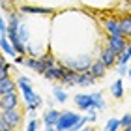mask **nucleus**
<instances>
[{
	"label": "nucleus",
	"mask_w": 131,
	"mask_h": 131,
	"mask_svg": "<svg viewBox=\"0 0 131 131\" xmlns=\"http://www.w3.org/2000/svg\"><path fill=\"white\" fill-rule=\"evenodd\" d=\"M17 84H19V90L23 94V99H25V107L28 109H41L45 105V99L39 96V94L34 92L32 88V81L28 79L26 75H19L17 77Z\"/></svg>",
	"instance_id": "nucleus-1"
},
{
	"label": "nucleus",
	"mask_w": 131,
	"mask_h": 131,
	"mask_svg": "<svg viewBox=\"0 0 131 131\" xmlns=\"http://www.w3.org/2000/svg\"><path fill=\"white\" fill-rule=\"evenodd\" d=\"M21 124H23V111L19 107H15V109H0V129L2 131L19 129Z\"/></svg>",
	"instance_id": "nucleus-2"
},
{
	"label": "nucleus",
	"mask_w": 131,
	"mask_h": 131,
	"mask_svg": "<svg viewBox=\"0 0 131 131\" xmlns=\"http://www.w3.org/2000/svg\"><path fill=\"white\" fill-rule=\"evenodd\" d=\"M96 62L92 58L90 52H86V54H77V56H64L60 58V64H64L66 68H71L75 71H86L92 68V64Z\"/></svg>",
	"instance_id": "nucleus-3"
},
{
	"label": "nucleus",
	"mask_w": 131,
	"mask_h": 131,
	"mask_svg": "<svg viewBox=\"0 0 131 131\" xmlns=\"http://www.w3.org/2000/svg\"><path fill=\"white\" fill-rule=\"evenodd\" d=\"M81 114L75 111H62L60 114V120H58V124L54 126L56 131H69V129H75L77 122H79Z\"/></svg>",
	"instance_id": "nucleus-4"
},
{
	"label": "nucleus",
	"mask_w": 131,
	"mask_h": 131,
	"mask_svg": "<svg viewBox=\"0 0 131 131\" xmlns=\"http://www.w3.org/2000/svg\"><path fill=\"white\" fill-rule=\"evenodd\" d=\"M60 114H62V111H58V109H52V107H49L45 112H43V127L47 131H56L54 126L58 124V120H60Z\"/></svg>",
	"instance_id": "nucleus-5"
},
{
	"label": "nucleus",
	"mask_w": 131,
	"mask_h": 131,
	"mask_svg": "<svg viewBox=\"0 0 131 131\" xmlns=\"http://www.w3.org/2000/svg\"><path fill=\"white\" fill-rule=\"evenodd\" d=\"M127 43H129V39L126 38V36H107V45H109L118 56L126 51Z\"/></svg>",
	"instance_id": "nucleus-6"
},
{
	"label": "nucleus",
	"mask_w": 131,
	"mask_h": 131,
	"mask_svg": "<svg viewBox=\"0 0 131 131\" xmlns=\"http://www.w3.org/2000/svg\"><path fill=\"white\" fill-rule=\"evenodd\" d=\"M73 103L79 111L88 112L90 109H94V97L92 94H75L73 96Z\"/></svg>",
	"instance_id": "nucleus-7"
},
{
	"label": "nucleus",
	"mask_w": 131,
	"mask_h": 131,
	"mask_svg": "<svg viewBox=\"0 0 131 131\" xmlns=\"http://www.w3.org/2000/svg\"><path fill=\"white\" fill-rule=\"evenodd\" d=\"M19 107V94L17 90L0 94V109H15Z\"/></svg>",
	"instance_id": "nucleus-8"
},
{
	"label": "nucleus",
	"mask_w": 131,
	"mask_h": 131,
	"mask_svg": "<svg viewBox=\"0 0 131 131\" xmlns=\"http://www.w3.org/2000/svg\"><path fill=\"white\" fill-rule=\"evenodd\" d=\"M19 11L25 15H52L54 13L52 8H41V6H30V4H21Z\"/></svg>",
	"instance_id": "nucleus-9"
},
{
	"label": "nucleus",
	"mask_w": 131,
	"mask_h": 131,
	"mask_svg": "<svg viewBox=\"0 0 131 131\" xmlns=\"http://www.w3.org/2000/svg\"><path fill=\"white\" fill-rule=\"evenodd\" d=\"M64 71H66V66L58 62V64L51 66V68L45 71V73H43V79H47V81H52V82H54V81H58V82H60V79L64 77Z\"/></svg>",
	"instance_id": "nucleus-10"
},
{
	"label": "nucleus",
	"mask_w": 131,
	"mask_h": 131,
	"mask_svg": "<svg viewBox=\"0 0 131 131\" xmlns=\"http://www.w3.org/2000/svg\"><path fill=\"white\" fill-rule=\"evenodd\" d=\"M99 58L105 62V66H107V68H116V64H118V54H116V52L111 49L109 45H107L105 49H101V52H99Z\"/></svg>",
	"instance_id": "nucleus-11"
},
{
	"label": "nucleus",
	"mask_w": 131,
	"mask_h": 131,
	"mask_svg": "<svg viewBox=\"0 0 131 131\" xmlns=\"http://www.w3.org/2000/svg\"><path fill=\"white\" fill-rule=\"evenodd\" d=\"M103 28H105L107 36H124V34H122V28H120V21H118V19H112V17L103 19Z\"/></svg>",
	"instance_id": "nucleus-12"
},
{
	"label": "nucleus",
	"mask_w": 131,
	"mask_h": 131,
	"mask_svg": "<svg viewBox=\"0 0 131 131\" xmlns=\"http://www.w3.org/2000/svg\"><path fill=\"white\" fill-rule=\"evenodd\" d=\"M97 81V77L92 73L90 69L86 71H79V79H77V86H82V88H88V86H94Z\"/></svg>",
	"instance_id": "nucleus-13"
},
{
	"label": "nucleus",
	"mask_w": 131,
	"mask_h": 131,
	"mask_svg": "<svg viewBox=\"0 0 131 131\" xmlns=\"http://www.w3.org/2000/svg\"><path fill=\"white\" fill-rule=\"evenodd\" d=\"M77 79H79V71H75L71 68H66L64 77L60 79V84H64L66 88H73V86H77Z\"/></svg>",
	"instance_id": "nucleus-14"
},
{
	"label": "nucleus",
	"mask_w": 131,
	"mask_h": 131,
	"mask_svg": "<svg viewBox=\"0 0 131 131\" xmlns=\"http://www.w3.org/2000/svg\"><path fill=\"white\" fill-rule=\"evenodd\" d=\"M0 47H2V52L4 54H8V56H11V58H15L19 52H17V49H15V45L11 43V39L8 38V34H0Z\"/></svg>",
	"instance_id": "nucleus-15"
},
{
	"label": "nucleus",
	"mask_w": 131,
	"mask_h": 131,
	"mask_svg": "<svg viewBox=\"0 0 131 131\" xmlns=\"http://www.w3.org/2000/svg\"><path fill=\"white\" fill-rule=\"evenodd\" d=\"M107 69H109V68L105 66V62L101 60V58H97V60L92 64V68H90V71H92V73L97 77V81H99V79H105V75H107Z\"/></svg>",
	"instance_id": "nucleus-16"
},
{
	"label": "nucleus",
	"mask_w": 131,
	"mask_h": 131,
	"mask_svg": "<svg viewBox=\"0 0 131 131\" xmlns=\"http://www.w3.org/2000/svg\"><path fill=\"white\" fill-rule=\"evenodd\" d=\"M111 94L114 99H124V82H122V77H118V79L111 84Z\"/></svg>",
	"instance_id": "nucleus-17"
},
{
	"label": "nucleus",
	"mask_w": 131,
	"mask_h": 131,
	"mask_svg": "<svg viewBox=\"0 0 131 131\" xmlns=\"http://www.w3.org/2000/svg\"><path fill=\"white\" fill-rule=\"evenodd\" d=\"M52 96H54V99H56L60 105L66 103V101L69 99L68 92H66V88H64V84H54V86H52Z\"/></svg>",
	"instance_id": "nucleus-18"
},
{
	"label": "nucleus",
	"mask_w": 131,
	"mask_h": 131,
	"mask_svg": "<svg viewBox=\"0 0 131 131\" xmlns=\"http://www.w3.org/2000/svg\"><path fill=\"white\" fill-rule=\"evenodd\" d=\"M17 88H19V84H17V81H13L11 77H4V79H0V94L17 90Z\"/></svg>",
	"instance_id": "nucleus-19"
},
{
	"label": "nucleus",
	"mask_w": 131,
	"mask_h": 131,
	"mask_svg": "<svg viewBox=\"0 0 131 131\" xmlns=\"http://www.w3.org/2000/svg\"><path fill=\"white\" fill-rule=\"evenodd\" d=\"M92 97H94V109H97V111H105L107 109V101H105L101 92H92Z\"/></svg>",
	"instance_id": "nucleus-20"
},
{
	"label": "nucleus",
	"mask_w": 131,
	"mask_h": 131,
	"mask_svg": "<svg viewBox=\"0 0 131 131\" xmlns=\"http://www.w3.org/2000/svg\"><path fill=\"white\" fill-rule=\"evenodd\" d=\"M122 118H109V120L105 122V129L107 131H118L122 129Z\"/></svg>",
	"instance_id": "nucleus-21"
},
{
	"label": "nucleus",
	"mask_w": 131,
	"mask_h": 131,
	"mask_svg": "<svg viewBox=\"0 0 131 131\" xmlns=\"http://www.w3.org/2000/svg\"><path fill=\"white\" fill-rule=\"evenodd\" d=\"M6 56H8V54L0 56V79H4V77H9V71H11V66L6 62Z\"/></svg>",
	"instance_id": "nucleus-22"
},
{
	"label": "nucleus",
	"mask_w": 131,
	"mask_h": 131,
	"mask_svg": "<svg viewBox=\"0 0 131 131\" xmlns=\"http://www.w3.org/2000/svg\"><path fill=\"white\" fill-rule=\"evenodd\" d=\"M116 75L118 77H127V71H129V64H116Z\"/></svg>",
	"instance_id": "nucleus-23"
},
{
	"label": "nucleus",
	"mask_w": 131,
	"mask_h": 131,
	"mask_svg": "<svg viewBox=\"0 0 131 131\" xmlns=\"http://www.w3.org/2000/svg\"><path fill=\"white\" fill-rule=\"evenodd\" d=\"M39 129V124H38V118H28V124H26V131H36Z\"/></svg>",
	"instance_id": "nucleus-24"
},
{
	"label": "nucleus",
	"mask_w": 131,
	"mask_h": 131,
	"mask_svg": "<svg viewBox=\"0 0 131 131\" xmlns=\"http://www.w3.org/2000/svg\"><path fill=\"white\" fill-rule=\"evenodd\" d=\"M88 122H90V120H88V114H81V118H79V122H77L75 129H82V127H84Z\"/></svg>",
	"instance_id": "nucleus-25"
},
{
	"label": "nucleus",
	"mask_w": 131,
	"mask_h": 131,
	"mask_svg": "<svg viewBox=\"0 0 131 131\" xmlns=\"http://www.w3.org/2000/svg\"><path fill=\"white\" fill-rule=\"evenodd\" d=\"M86 114H88V120H90V124H96V122H97V109H90Z\"/></svg>",
	"instance_id": "nucleus-26"
},
{
	"label": "nucleus",
	"mask_w": 131,
	"mask_h": 131,
	"mask_svg": "<svg viewBox=\"0 0 131 131\" xmlns=\"http://www.w3.org/2000/svg\"><path fill=\"white\" fill-rule=\"evenodd\" d=\"M122 126H124V127L131 126V112H126V114L122 116Z\"/></svg>",
	"instance_id": "nucleus-27"
},
{
	"label": "nucleus",
	"mask_w": 131,
	"mask_h": 131,
	"mask_svg": "<svg viewBox=\"0 0 131 131\" xmlns=\"http://www.w3.org/2000/svg\"><path fill=\"white\" fill-rule=\"evenodd\" d=\"M54 103H58V101L54 99V96H52V97H47V99H45V105H47V107H54Z\"/></svg>",
	"instance_id": "nucleus-28"
},
{
	"label": "nucleus",
	"mask_w": 131,
	"mask_h": 131,
	"mask_svg": "<svg viewBox=\"0 0 131 131\" xmlns=\"http://www.w3.org/2000/svg\"><path fill=\"white\" fill-rule=\"evenodd\" d=\"M127 77H129V81H131V66H129V71H127Z\"/></svg>",
	"instance_id": "nucleus-29"
},
{
	"label": "nucleus",
	"mask_w": 131,
	"mask_h": 131,
	"mask_svg": "<svg viewBox=\"0 0 131 131\" xmlns=\"http://www.w3.org/2000/svg\"><path fill=\"white\" fill-rule=\"evenodd\" d=\"M127 2H129V4H131V0H127Z\"/></svg>",
	"instance_id": "nucleus-30"
}]
</instances>
